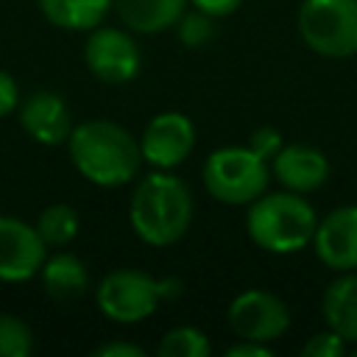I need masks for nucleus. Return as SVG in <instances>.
Returning a JSON list of instances; mask_svg holds the SVG:
<instances>
[{
	"mask_svg": "<svg viewBox=\"0 0 357 357\" xmlns=\"http://www.w3.org/2000/svg\"><path fill=\"white\" fill-rule=\"evenodd\" d=\"M33 226L47 248H64L78 237L81 218H78L75 206H70V204H50L39 212Z\"/></svg>",
	"mask_w": 357,
	"mask_h": 357,
	"instance_id": "a211bd4d",
	"label": "nucleus"
},
{
	"mask_svg": "<svg viewBox=\"0 0 357 357\" xmlns=\"http://www.w3.org/2000/svg\"><path fill=\"white\" fill-rule=\"evenodd\" d=\"M156 287H159V298L162 301H173V298H178L184 293V282L178 276H159Z\"/></svg>",
	"mask_w": 357,
	"mask_h": 357,
	"instance_id": "cd10ccee",
	"label": "nucleus"
},
{
	"mask_svg": "<svg viewBox=\"0 0 357 357\" xmlns=\"http://www.w3.org/2000/svg\"><path fill=\"white\" fill-rule=\"evenodd\" d=\"M226 321L243 340L273 343L290 329V307L271 290L251 287L229 301Z\"/></svg>",
	"mask_w": 357,
	"mask_h": 357,
	"instance_id": "0eeeda50",
	"label": "nucleus"
},
{
	"mask_svg": "<svg viewBox=\"0 0 357 357\" xmlns=\"http://www.w3.org/2000/svg\"><path fill=\"white\" fill-rule=\"evenodd\" d=\"M190 6L204 11V14H209V17H215V20H220V17L234 14L243 6V0H190Z\"/></svg>",
	"mask_w": 357,
	"mask_h": 357,
	"instance_id": "a878e982",
	"label": "nucleus"
},
{
	"mask_svg": "<svg viewBox=\"0 0 357 357\" xmlns=\"http://www.w3.org/2000/svg\"><path fill=\"white\" fill-rule=\"evenodd\" d=\"M114 8V0H39L45 20L64 31H92Z\"/></svg>",
	"mask_w": 357,
	"mask_h": 357,
	"instance_id": "f3484780",
	"label": "nucleus"
},
{
	"mask_svg": "<svg viewBox=\"0 0 357 357\" xmlns=\"http://www.w3.org/2000/svg\"><path fill=\"white\" fill-rule=\"evenodd\" d=\"M156 354L159 357H209L212 343L204 329L184 324V326H173L162 335Z\"/></svg>",
	"mask_w": 357,
	"mask_h": 357,
	"instance_id": "6ab92c4d",
	"label": "nucleus"
},
{
	"mask_svg": "<svg viewBox=\"0 0 357 357\" xmlns=\"http://www.w3.org/2000/svg\"><path fill=\"white\" fill-rule=\"evenodd\" d=\"M95 301L103 318L114 324H139L151 318L162 304L156 276L137 268L109 271L95 287Z\"/></svg>",
	"mask_w": 357,
	"mask_h": 357,
	"instance_id": "423d86ee",
	"label": "nucleus"
},
{
	"mask_svg": "<svg viewBox=\"0 0 357 357\" xmlns=\"http://www.w3.org/2000/svg\"><path fill=\"white\" fill-rule=\"evenodd\" d=\"M229 357H271V343H257V340H237L226 349Z\"/></svg>",
	"mask_w": 357,
	"mask_h": 357,
	"instance_id": "bb28decb",
	"label": "nucleus"
},
{
	"mask_svg": "<svg viewBox=\"0 0 357 357\" xmlns=\"http://www.w3.org/2000/svg\"><path fill=\"white\" fill-rule=\"evenodd\" d=\"M20 126L39 145H64L73 131V114L59 92L36 89L20 106Z\"/></svg>",
	"mask_w": 357,
	"mask_h": 357,
	"instance_id": "ddd939ff",
	"label": "nucleus"
},
{
	"mask_svg": "<svg viewBox=\"0 0 357 357\" xmlns=\"http://www.w3.org/2000/svg\"><path fill=\"white\" fill-rule=\"evenodd\" d=\"M92 357H145V349L128 340H109V343H100L92 351Z\"/></svg>",
	"mask_w": 357,
	"mask_h": 357,
	"instance_id": "b1692460",
	"label": "nucleus"
},
{
	"mask_svg": "<svg viewBox=\"0 0 357 357\" xmlns=\"http://www.w3.org/2000/svg\"><path fill=\"white\" fill-rule=\"evenodd\" d=\"M64 145L73 167L95 187H126L142 165L139 139L114 120H84L73 126Z\"/></svg>",
	"mask_w": 357,
	"mask_h": 357,
	"instance_id": "f257e3e1",
	"label": "nucleus"
},
{
	"mask_svg": "<svg viewBox=\"0 0 357 357\" xmlns=\"http://www.w3.org/2000/svg\"><path fill=\"white\" fill-rule=\"evenodd\" d=\"M201 178L215 201L229 206H248L268 190L271 165L248 145H223L204 159Z\"/></svg>",
	"mask_w": 357,
	"mask_h": 357,
	"instance_id": "20e7f679",
	"label": "nucleus"
},
{
	"mask_svg": "<svg viewBox=\"0 0 357 357\" xmlns=\"http://www.w3.org/2000/svg\"><path fill=\"white\" fill-rule=\"evenodd\" d=\"M39 279L53 301H75L89 290V271L84 259L70 251L50 254L39 271Z\"/></svg>",
	"mask_w": 357,
	"mask_h": 357,
	"instance_id": "dca6fc26",
	"label": "nucleus"
},
{
	"mask_svg": "<svg viewBox=\"0 0 357 357\" xmlns=\"http://www.w3.org/2000/svg\"><path fill=\"white\" fill-rule=\"evenodd\" d=\"M84 64L103 84H128L139 75L142 53L128 28L123 31V28L98 25L86 36Z\"/></svg>",
	"mask_w": 357,
	"mask_h": 357,
	"instance_id": "6e6552de",
	"label": "nucleus"
},
{
	"mask_svg": "<svg viewBox=\"0 0 357 357\" xmlns=\"http://www.w3.org/2000/svg\"><path fill=\"white\" fill-rule=\"evenodd\" d=\"M33 349V335L28 324L17 315L0 312V357H28Z\"/></svg>",
	"mask_w": 357,
	"mask_h": 357,
	"instance_id": "aec40b11",
	"label": "nucleus"
},
{
	"mask_svg": "<svg viewBox=\"0 0 357 357\" xmlns=\"http://www.w3.org/2000/svg\"><path fill=\"white\" fill-rule=\"evenodd\" d=\"M128 223L134 234L153 248L178 243L192 223V192L170 170L142 176L128 201Z\"/></svg>",
	"mask_w": 357,
	"mask_h": 357,
	"instance_id": "f03ea898",
	"label": "nucleus"
},
{
	"mask_svg": "<svg viewBox=\"0 0 357 357\" xmlns=\"http://www.w3.org/2000/svg\"><path fill=\"white\" fill-rule=\"evenodd\" d=\"M176 36L184 47H204L215 36V17H209L198 8H190L176 22Z\"/></svg>",
	"mask_w": 357,
	"mask_h": 357,
	"instance_id": "412c9836",
	"label": "nucleus"
},
{
	"mask_svg": "<svg viewBox=\"0 0 357 357\" xmlns=\"http://www.w3.org/2000/svg\"><path fill=\"white\" fill-rule=\"evenodd\" d=\"M329 159L324 151L307 145V142H284L282 151L271 159V178H276L284 190L293 192H312L321 190L329 178Z\"/></svg>",
	"mask_w": 357,
	"mask_h": 357,
	"instance_id": "f8f14e48",
	"label": "nucleus"
},
{
	"mask_svg": "<svg viewBox=\"0 0 357 357\" xmlns=\"http://www.w3.org/2000/svg\"><path fill=\"white\" fill-rule=\"evenodd\" d=\"M257 156H262L268 165H271V159L282 151V145H284V137H282V131L279 128H273V126H259V128H254L251 131V137H248V142H245Z\"/></svg>",
	"mask_w": 357,
	"mask_h": 357,
	"instance_id": "5701e85b",
	"label": "nucleus"
},
{
	"mask_svg": "<svg viewBox=\"0 0 357 357\" xmlns=\"http://www.w3.org/2000/svg\"><path fill=\"white\" fill-rule=\"evenodd\" d=\"M343 354H349V343L329 326L307 337L301 346V357H343Z\"/></svg>",
	"mask_w": 357,
	"mask_h": 357,
	"instance_id": "4be33fe9",
	"label": "nucleus"
},
{
	"mask_svg": "<svg viewBox=\"0 0 357 357\" xmlns=\"http://www.w3.org/2000/svg\"><path fill=\"white\" fill-rule=\"evenodd\" d=\"M349 354H354V357H357V343H351V346H349Z\"/></svg>",
	"mask_w": 357,
	"mask_h": 357,
	"instance_id": "c85d7f7f",
	"label": "nucleus"
},
{
	"mask_svg": "<svg viewBox=\"0 0 357 357\" xmlns=\"http://www.w3.org/2000/svg\"><path fill=\"white\" fill-rule=\"evenodd\" d=\"M137 139L145 165L153 170H173L192 153L195 126L184 112H159L148 120Z\"/></svg>",
	"mask_w": 357,
	"mask_h": 357,
	"instance_id": "1a4fd4ad",
	"label": "nucleus"
},
{
	"mask_svg": "<svg viewBox=\"0 0 357 357\" xmlns=\"http://www.w3.org/2000/svg\"><path fill=\"white\" fill-rule=\"evenodd\" d=\"M298 36L324 59L357 56V0H301Z\"/></svg>",
	"mask_w": 357,
	"mask_h": 357,
	"instance_id": "39448f33",
	"label": "nucleus"
},
{
	"mask_svg": "<svg viewBox=\"0 0 357 357\" xmlns=\"http://www.w3.org/2000/svg\"><path fill=\"white\" fill-rule=\"evenodd\" d=\"M190 0H114L120 22L134 33H162L176 28Z\"/></svg>",
	"mask_w": 357,
	"mask_h": 357,
	"instance_id": "2eb2a0df",
	"label": "nucleus"
},
{
	"mask_svg": "<svg viewBox=\"0 0 357 357\" xmlns=\"http://www.w3.org/2000/svg\"><path fill=\"white\" fill-rule=\"evenodd\" d=\"M312 251L335 273L357 271V204L337 206L326 218H318Z\"/></svg>",
	"mask_w": 357,
	"mask_h": 357,
	"instance_id": "9b49d317",
	"label": "nucleus"
},
{
	"mask_svg": "<svg viewBox=\"0 0 357 357\" xmlns=\"http://www.w3.org/2000/svg\"><path fill=\"white\" fill-rule=\"evenodd\" d=\"M321 312L326 326L335 329L349 346L357 343V271H343L326 284Z\"/></svg>",
	"mask_w": 357,
	"mask_h": 357,
	"instance_id": "4468645a",
	"label": "nucleus"
},
{
	"mask_svg": "<svg viewBox=\"0 0 357 357\" xmlns=\"http://www.w3.org/2000/svg\"><path fill=\"white\" fill-rule=\"evenodd\" d=\"M318 212L293 190L262 192L245 209V231L251 243L268 254H298L312 245Z\"/></svg>",
	"mask_w": 357,
	"mask_h": 357,
	"instance_id": "7ed1b4c3",
	"label": "nucleus"
},
{
	"mask_svg": "<svg viewBox=\"0 0 357 357\" xmlns=\"http://www.w3.org/2000/svg\"><path fill=\"white\" fill-rule=\"evenodd\" d=\"M20 103V89H17V81L11 73L0 70V117L11 114Z\"/></svg>",
	"mask_w": 357,
	"mask_h": 357,
	"instance_id": "393cba45",
	"label": "nucleus"
},
{
	"mask_svg": "<svg viewBox=\"0 0 357 357\" xmlns=\"http://www.w3.org/2000/svg\"><path fill=\"white\" fill-rule=\"evenodd\" d=\"M45 259L47 245L36 226L14 215H0V282H28L39 276Z\"/></svg>",
	"mask_w": 357,
	"mask_h": 357,
	"instance_id": "9d476101",
	"label": "nucleus"
}]
</instances>
